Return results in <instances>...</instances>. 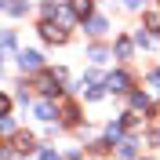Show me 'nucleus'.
Wrapping results in <instances>:
<instances>
[{"label":"nucleus","mask_w":160,"mask_h":160,"mask_svg":"<svg viewBox=\"0 0 160 160\" xmlns=\"http://www.w3.org/2000/svg\"><path fill=\"white\" fill-rule=\"evenodd\" d=\"M88 33H95V37L106 33V18H91V22H88Z\"/></svg>","instance_id":"7"},{"label":"nucleus","mask_w":160,"mask_h":160,"mask_svg":"<svg viewBox=\"0 0 160 160\" xmlns=\"http://www.w3.org/2000/svg\"><path fill=\"white\" fill-rule=\"evenodd\" d=\"M153 142H157V146H160V128H157V131H153Z\"/></svg>","instance_id":"18"},{"label":"nucleus","mask_w":160,"mask_h":160,"mask_svg":"<svg viewBox=\"0 0 160 160\" xmlns=\"http://www.w3.org/2000/svg\"><path fill=\"white\" fill-rule=\"evenodd\" d=\"M135 40H138L142 48H153V44H157V40H153V37H149V33H138V37H135Z\"/></svg>","instance_id":"13"},{"label":"nucleus","mask_w":160,"mask_h":160,"mask_svg":"<svg viewBox=\"0 0 160 160\" xmlns=\"http://www.w3.org/2000/svg\"><path fill=\"white\" fill-rule=\"evenodd\" d=\"M4 8H8L11 15H22V11H26V4H22V0H4Z\"/></svg>","instance_id":"8"},{"label":"nucleus","mask_w":160,"mask_h":160,"mask_svg":"<svg viewBox=\"0 0 160 160\" xmlns=\"http://www.w3.org/2000/svg\"><path fill=\"white\" fill-rule=\"evenodd\" d=\"M106 142H124V124H109V131H106Z\"/></svg>","instance_id":"4"},{"label":"nucleus","mask_w":160,"mask_h":160,"mask_svg":"<svg viewBox=\"0 0 160 160\" xmlns=\"http://www.w3.org/2000/svg\"><path fill=\"white\" fill-rule=\"evenodd\" d=\"M124 4H128V8H138V4H142V0H124Z\"/></svg>","instance_id":"17"},{"label":"nucleus","mask_w":160,"mask_h":160,"mask_svg":"<svg viewBox=\"0 0 160 160\" xmlns=\"http://www.w3.org/2000/svg\"><path fill=\"white\" fill-rule=\"evenodd\" d=\"M120 157H124V160L135 157V138H124V142H120Z\"/></svg>","instance_id":"6"},{"label":"nucleus","mask_w":160,"mask_h":160,"mask_svg":"<svg viewBox=\"0 0 160 160\" xmlns=\"http://www.w3.org/2000/svg\"><path fill=\"white\" fill-rule=\"evenodd\" d=\"M40 33H44V40H48V44H62V40H66V29H62V26H51V22H44V26H40Z\"/></svg>","instance_id":"1"},{"label":"nucleus","mask_w":160,"mask_h":160,"mask_svg":"<svg viewBox=\"0 0 160 160\" xmlns=\"http://www.w3.org/2000/svg\"><path fill=\"white\" fill-rule=\"evenodd\" d=\"M106 58H109V51H106V48H95V51H91V62H106Z\"/></svg>","instance_id":"11"},{"label":"nucleus","mask_w":160,"mask_h":160,"mask_svg":"<svg viewBox=\"0 0 160 160\" xmlns=\"http://www.w3.org/2000/svg\"><path fill=\"white\" fill-rule=\"evenodd\" d=\"M131 106H135V109H149V98H146V95H131Z\"/></svg>","instance_id":"9"},{"label":"nucleus","mask_w":160,"mask_h":160,"mask_svg":"<svg viewBox=\"0 0 160 160\" xmlns=\"http://www.w3.org/2000/svg\"><path fill=\"white\" fill-rule=\"evenodd\" d=\"M117 55H120V58H128V55H131V44H128V40H120V44H117Z\"/></svg>","instance_id":"12"},{"label":"nucleus","mask_w":160,"mask_h":160,"mask_svg":"<svg viewBox=\"0 0 160 160\" xmlns=\"http://www.w3.org/2000/svg\"><path fill=\"white\" fill-rule=\"evenodd\" d=\"M37 117L40 120H51L55 117V106H51V102H37Z\"/></svg>","instance_id":"5"},{"label":"nucleus","mask_w":160,"mask_h":160,"mask_svg":"<svg viewBox=\"0 0 160 160\" xmlns=\"http://www.w3.org/2000/svg\"><path fill=\"white\" fill-rule=\"evenodd\" d=\"M18 149H33V135H18Z\"/></svg>","instance_id":"14"},{"label":"nucleus","mask_w":160,"mask_h":160,"mask_svg":"<svg viewBox=\"0 0 160 160\" xmlns=\"http://www.w3.org/2000/svg\"><path fill=\"white\" fill-rule=\"evenodd\" d=\"M18 66H22V69H40V55H37V51H22Z\"/></svg>","instance_id":"3"},{"label":"nucleus","mask_w":160,"mask_h":160,"mask_svg":"<svg viewBox=\"0 0 160 160\" xmlns=\"http://www.w3.org/2000/svg\"><path fill=\"white\" fill-rule=\"evenodd\" d=\"M149 84H153V88L160 91V73H153V77H149Z\"/></svg>","instance_id":"16"},{"label":"nucleus","mask_w":160,"mask_h":160,"mask_svg":"<svg viewBox=\"0 0 160 160\" xmlns=\"http://www.w3.org/2000/svg\"><path fill=\"white\" fill-rule=\"evenodd\" d=\"M73 11H77V15H88V11H91V0H73Z\"/></svg>","instance_id":"10"},{"label":"nucleus","mask_w":160,"mask_h":160,"mask_svg":"<svg viewBox=\"0 0 160 160\" xmlns=\"http://www.w3.org/2000/svg\"><path fill=\"white\" fill-rule=\"evenodd\" d=\"M128 73H113L109 80H106V91H113V95H120V91H128Z\"/></svg>","instance_id":"2"},{"label":"nucleus","mask_w":160,"mask_h":160,"mask_svg":"<svg viewBox=\"0 0 160 160\" xmlns=\"http://www.w3.org/2000/svg\"><path fill=\"white\" fill-rule=\"evenodd\" d=\"M40 160H58V153L55 149H40Z\"/></svg>","instance_id":"15"}]
</instances>
